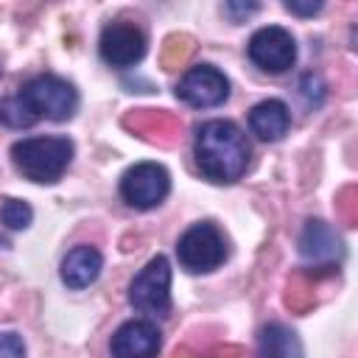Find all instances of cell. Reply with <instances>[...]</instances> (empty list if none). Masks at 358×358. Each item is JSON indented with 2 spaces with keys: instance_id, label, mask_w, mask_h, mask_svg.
<instances>
[{
  "instance_id": "cell-1",
  "label": "cell",
  "mask_w": 358,
  "mask_h": 358,
  "mask_svg": "<svg viewBox=\"0 0 358 358\" xmlns=\"http://www.w3.org/2000/svg\"><path fill=\"white\" fill-rule=\"evenodd\" d=\"M78 109V92L70 81L42 73L31 78L17 95L0 101V123L8 129H28L36 120H70Z\"/></svg>"
},
{
  "instance_id": "cell-2",
  "label": "cell",
  "mask_w": 358,
  "mask_h": 358,
  "mask_svg": "<svg viewBox=\"0 0 358 358\" xmlns=\"http://www.w3.org/2000/svg\"><path fill=\"white\" fill-rule=\"evenodd\" d=\"M193 157L204 179L215 185L238 182L249 168V140L232 120H207L196 129Z\"/></svg>"
},
{
  "instance_id": "cell-3",
  "label": "cell",
  "mask_w": 358,
  "mask_h": 358,
  "mask_svg": "<svg viewBox=\"0 0 358 358\" xmlns=\"http://www.w3.org/2000/svg\"><path fill=\"white\" fill-rule=\"evenodd\" d=\"M11 162L25 179L36 185H53L73 162V143L62 134L22 137L11 145Z\"/></svg>"
},
{
  "instance_id": "cell-4",
  "label": "cell",
  "mask_w": 358,
  "mask_h": 358,
  "mask_svg": "<svg viewBox=\"0 0 358 358\" xmlns=\"http://www.w3.org/2000/svg\"><path fill=\"white\" fill-rule=\"evenodd\" d=\"M176 257L179 266L190 274L213 271L227 260V241L213 221H199L182 232L176 243Z\"/></svg>"
},
{
  "instance_id": "cell-5",
  "label": "cell",
  "mask_w": 358,
  "mask_h": 358,
  "mask_svg": "<svg viewBox=\"0 0 358 358\" xmlns=\"http://www.w3.org/2000/svg\"><path fill=\"white\" fill-rule=\"evenodd\" d=\"M129 305L148 316H168L171 310V263L165 255L151 257L129 285Z\"/></svg>"
},
{
  "instance_id": "cell-6",
  "label": "cell",
  "mask_w": 358,
  "mask_h": 358,
  "mask_svg": "<svg viewBox=\"0 0 358 358\" xmlns=\"http://www.w3.org/2000/svg\"><path fill=\"white\" fill-rule=\"evenodd\" d=\"M171 193V173L159 162H137L120 176V199L134 210H154Z\"/></svg>"
},
{
  "instance_id": "cell-7",
  "label": "cell",
  "mask_w": 358,
  "mask_h": 358,
  "mask_svg": "<svg viewBox=\"0 0 358 358\" xmlns=\"http://www.w3.org/2000/svg\"><path fill=\"white\" fill-rule=\"evenodd\" d=\"M246 53H249L255 67H260L263 73L280 76V73L294 67V62H296V42H294V36L285 28L266 25V28H257L252 34V39L246 45Z\"/></svg>"
},
{
  "instance_id": "cell-8",
  "label": "cell",
  "mask_w": 358,
  "mask_h": 358,
  "mask_svg": "<svg viewBox=\"0 0 358 358\" xmlns=\"http://www.w3.org/2000/svg\"><path fill=\"white\" fill-rule=\"evenodd\" d=\"M176 98L196 109L221 106L229 98V78L213 64H193L176 84Z\"/></svg>"
},
{
  "instance_id": "cell-9",
  "label": "cell",
  "mask_w": 358,
  "mask_h": 358,
  "mask_svg": "<svg viewBox=\"0 0 358 358\" xmlns=\"http://www.w3.org/2000/svg\"><path fill=\"white\" fill-rule=\"evenodd\" d=\"M145 34L126 20H115L101 31V59L112 67H131L145 56Z\"/></svg>"
},
{
  "instance_id": "cell-10",
  "label": "cell",
  "mask_w": 358,
  "mask_h": 358,
  "mask_svg": "<svg viewBox=\"0 0 358 358\" xmlns=\"http://www.w3.org/2000/svg\"><path fill=\"white\" fill-rule=\"evenodd\" d=\"M299 255L313 268H336L344 257V243L327 221L310 218L299 235Z\"/></svg>"
},
{
  "instance_id": "cell-11",
  "label": "cell",
  "mask_w": 358,
  "mask_h": 358,
  "mask_svg": "<svg viewBox=\"0 0 358 358\" xmlns=\"http://www.w3.org/2000/svg\"><path fill=\"white\" fill-rule=\"evenodd\" d=\"M159 347H162V333L148 319L123 322L109 341L112 358H157Z\"/></svg>"
},
{
  "instance_id": "cell-12",
  "label": "cell",
  "mask_w": 358,
  "mask_h": 358,
  "mask_svg": "<svg viewBox=\"0 0 358 358\" xmlns=\"http://www.w3.org/2000/svg\"><path fill=\"white\" fill-rule=\"evenodd\" d=\"M101 268H103L101 252L95 246L81 243V246H76V249H70L64 255V260H62V282L67 288H73V291H81V288H87V285H92L98 280Z\"/></svg>"
},
{
  "instance_id": "cell-13",
  "label": "cell",
  "mask_w": 358,
  "mask_h": 358,
  "mask_svg": "<svg viewBox=\"0 0 358 358\" xmlns=\"http://www.w3.org/2000/svg\"><path fill=\"white\" fill-rule=\"evenodd\" d=\"M288 126H291V112L280 98H266L249 109V129L255 137H260L266 143L282 140Z\"/></svg>"
},
{
  "instance_id": "cell-14",
  "label": "cell",
  "mask_w": 358,
  "mask_h": 358,
  "mask_svg": "<svg viewBox=\"0 0 358 358\" xmlns=\"http://www.w3.org/2000/svg\"><path fill=\"white\" fill-rule=\"evenodd\" d=\"M257 358H302L299 336L280 322L266 324L257 336Z\"/></svg>"
},
{
  "instance_id": "cell-15",
  "label": "cell",
  "mask_w": 358,
  "mask_h": 358,
  "mask_svg": "<svg viewBox=\"0 0 358 358\" xmlns=\"http://www.w3.org/2000/svg\"><path fill=\"white\" fill-rule=\"evenodd\" d=\"M0 221L8 227V229H25L31 221H34V210L28 201L22 199H6L3 207H0Z\"/></svg>"
},
{
  "instance_id": "cell-16",
  "label": "cell",
  "mask_w": 358,
  "mask_h": 358,
  "mask_svg": "<svg viewBox=\"0 0 358 358\" xmlns=\"http://www.w3.org/2000/svg\"><path fill=\"white\" fill-rule=\"evenodd\" d=\"M0 358H25V344H22L20 333L0 330Z\"/></svg>"
},
{
  "instance_id": "cell-17",
  "label": "cell",
  "mask_w": 358,
  "mask_h": 358,
  "mask_svg": "<svg viewBox=\"0 0 358 358\" xmlns=\"http://www.w3.org/2000/svg\"><path fill=\"white\" fill-rule=\"evenodd\" d=\"M285 8H288L291 14H305V17H308V14H316V11L322 8V3H308V6H302V3H291V0H288Z\"/></svg>"
}]
</instances>
